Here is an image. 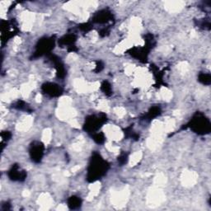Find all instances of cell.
Wrapping results in <instances>:
<instances>
[{
    "label": "cell",
    "mask_w": 211,
    "mask_h": 211,
    "mask_svg": "<svg viewBox=\"0 0 211 211\" xmlns=\"http://www.w3.org/2000/svg\"><path fill=\"white\" fill-rule=\"evenodd\" d=\"M45 92L47 93L50 94L52 96L60 94V88L54 84H49V85L47 84V86H45Z\"/></svg>",
    "instance_id": "cell-1"
},
{
    "label": "cell",
    "mask_w": 211,
    "mask_h": 211,
    "mask_svg": "<svg viewBox=\"0 0 211 211\" xmlns=\"http://www.w3.org/2000/svg\"><path fill=\"white\" fill-rule=\"evenodd\" d=\"M32 157L35 161H39L40 159V157L42 156V154H43V150L40 146H35L32 149Z\"/></svg>",
    "instance_id": "cell-2"
},
{
    "label": "cell",
    "mask_w": 211,
    "mask_h": 211,
    "mask_svg": "<svg viewBox=\"0 0 211 211\" xmlns=\"http://www.w3.org/2000/svg\"><path fill=\"white\" fill-rule=\"evenodd\" d=\"M80 200L77 197H71V199L69 200V205L72 208H76L78 205H80Z\"/></svg>",
    "instance_id": "cell-3"
},
{
    "label": "cell",
    "mask_w": 211,
    "mask_h": 211,
    "mask_svg": "<svg viewBox=\"0 0 211 211\" xmlns=\"http://www.w3.org/2000/svg\"><path fill=\"white\" fill-rule=\"evenodd\" d=\"M200 80L204 84H209L210 83V74H202L200 76Z\"/></svg>",
    "instance_id": "cell-4"
}]
</instances>
